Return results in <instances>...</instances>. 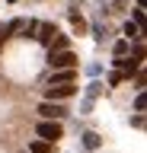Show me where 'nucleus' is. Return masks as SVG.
<instances>
[{
    "mask_svg": "<svg viewBox=\"0 0 147 153\" xmlns=\"http://www.w3.org/2000/svg\"><path fill=\"white\" fill-rule=\"evenodd\" d=\"M35 134H39L42 140H48V143H58L61 137H64V124L54 121V118H42V121L35 124Z\"/></svg>",
    "mask_w": 147,
    "mask_h": 153,
    "instance_id": "nucleus-1",
    "label": "nucleus"
},
{
    "mask_svg": "<svg viewBox=\"0 0 147 153\" xmlns=\"http://www.w3.org/2000/svg\"><path fill=\"white\" fill-rule=\"evenodd\" d=\"M48 64H51V70H61V67H77L80 57H77V51L61 48V51H48Z\"/></svg>",
    "mask_w": 147,
    "mask_h": 153,
    "instance_id": "nucleus-2",
    "label": "nucleus"
},
{
    "mask_svg": "<svg viewBox=\"0 0 147 153\" xmlns=\"http://www.w3.org/2000/svg\"><path fill=\"white\" fill-rule=\"evenodd\" d=\"M141 64H144V61H141V57H134V54H112V67H115V70H122L128 80H131V74H134Z\"/></svg>",
    "mask_w": 147,
    "mask_h": 153,
    "instance_id": "nucleus-3",
    "label": "nucleus"
},
{
    "mask_svg": "<svg viewBox=\"0 0 147 153\" xmlns=\"http://www.w3.org/2000/svg\"><path fill=\"white\" fill-rule=\"evenodd\" d=\"M70 96H77V86L74 83H48L45 86V99H54V102H64Z\"/></svg>",
    "mask_w": 147,
    "mask_h": 153,
    "instance_id": "nucleus-4",
    "label": "nucleus"
},
{
    "mask_svg": "<svg viewBox=\"0 0 147 153\" xmlns=\"http://www.w3.org/2000/svg\"><path fill=\"white\" fill-rule=\"evenodd\" d=\"M39 115H42V118H54V121H64V118H67V108H64L61 102H54V99H45V102L39 105Z\"/></svg>",
    "mask_w": 147,
    "mask_h": 153,
    "instance_id": "nucleus-5",
    "label": "nucleus"
},
{
    "mask_svg": "<svg viewBox=\"0 0 147 153\" xmlns=\"http://www.w3.org/2000/svg\"><path fill=\"white\" fill-rule=\"evenodd\" d=\"M77 80V67H61V70H51L48 83H74Z\"/></svg>",
    "mask_w": 147,
    "mask_h": 153,
    "instance_id": "nucleus-6",
    "label": "nucleus"
},
{
    "mask_svg": "<svg viewBox=\"0 0 147 153\" xmlns=\"http://www.w3.org/2000/svg\"><path fill=\"white\" fill-rule=\"evenodd\" d=\"M67 19H70V26H74V32H77V35H83V32H87V19L77 13V7H74V3H70V10H67Z\"/></svg>",
    "mask_w": 147,
    "mask_h": 153,
    "instance_id": "nucleus-7",
    "label": "nucleus"
},
{
    "mask_svg": "<svg viewBox=\"0 0 147 153\" xmlns=\"http://www.w3.org/2000/svg\"><path fill=\"white\" fill-rule=\"evenodd\" d=\"M54 32H58V29H54V22H39V29H35V42H42V45H48Z\"/></svg>",
    "mask_w": 147,
    "mask_h": 153,
    "instance_id": "nucleus-8",
    "label": "nucleus"
},
{
    "mask_svg": "<svg viewBox=\"0 0 147 153\" xmlns=\"http://www.w3.org/2000/svg\"><path fill=\"white\" fill-rule=\"evenodd\" d=\"M61 48H70V35H64V32H54L48 42V51H61Z\"/></svg>",
    "mask_w": 147,
    "mask_h": 153,
    "instance_id": "nucleus-9",
    "label": "nucleus"
},
{
    "mask_svg": "<svg viewBox=\"0 0 147 153\" xmlns=\"http://www.w3.org/2000/svg\"><path fill=\"white\" fill-rule=\"evenodd\" d=\"M35 29H39V19H29V22L22 19V26L16 29V32H19V38H26V42H29V38H35Z\"/></svg>",
    "mask_w": 147,
    "mask_h": 153,
    "instance_id": "nucleus-10",
    "label": "nucleus"
},
{
    "mask_svg": "<svg viewBox=\"0 0 147 153\" xmlns=\"http://www.w3.org/2000/svg\"><path fill=\"white\" fill-rule=\"evenodd\" d=\"M29 153H54V143L35 137V140H29Z\"/></svg>",
    "mask_w": 147,
    "mask_h": 153,
    "instance_id": "nucleus-11",
    "label": "nucleus"
},
{
    "mask_svg": "<svg viewBox=\"0 0 147 153\" xmlns=\"http://www.w3.org/2000/svg\"><path fill=\"white\" fill-rule=\"evenodd\" d=\"M80 140H83V147H87V150H99L102 137H99L96 131H87V134H80Z\"/></svg>",
    "mask_w": 147,
    "mask_h": 153,
    "instance_id": "nucleus-12",
    "label": "nucleus"
},
{
    "mask_svg": "<svg viewBox=\"0 0 147 153\" xmlns=\"http://www.w3.org/2000/svg\"><path fill=\"white\" fill-rule=\"evenodd\" d=\"M122 35L134 42V38H144V29L137 26V22H131V19H128V22H125V29H122Z\"/></svg>",
    "mask_w": 147,
    "mask_h": 153,
    "instance_id": "nucleus-13",
    "label": "nucleus"
},
{
    "mask_svg": "<svg viewBox=\"0 0 147 153\" xmlns=\"http://www.w3.org/2000/svg\"><path fill=\"white\" fill-rule=\"evenodd\" d=\"M112 54H131V38H118L112 45Z\"/></svg>",
    "mask_w": 147,
    "mask_h": 153,
    "instance_id": "nucleus-14",
    "label": "nucleus"
},
{
    "mask_svg": "<svg viewBox=\"0 0 147 153\" xmlns=\"http://www.w3.org/2000/svg\"><path fill=\"white\" fill-rule=\"evenodd\" d=\"M93 38H96V45H102V42H106V26H102V19H96V22H93Z\"/></svg>",
    "mask_w": 147,
    "mask_h": 153,
    "instance_id": "nucleus-15",
    "label": "nucleus"
},
{
    "mask_svg": "<svg viewBox=\"0 0 147 153\" xmlns=\"http://www.w3.org/2000/svg\"><path fill=\"white\" fill-rule=\"evenodd\" d=\"M102 89H106V83H99V80H90V83H87V96H90V99L102 96Z\"/></svg>",
    "mask_w": 147,
    "mask_h": 153,
    "instance_id": "nucleus-16",
    "label": "nucleus"
},
{
    "mask_svg": "<svg viewBox=\"0 0 147 153\" xmlns=\"http://www.w3.org/2000/svg\"><path fill=\"white\" fill-rule=\"evenodd\" d=\"M131 22H137V26L144 29V3H137V7L131 10Z\"/></svg>",
    "mask_w": 147,
    "mask_h": 153,
    "instance_id": "nucleus-17",
    "label": "nucleus"
},
{
    "mask_svg": "<svg viewBox=\"0 0 147 153\" xmlns=\"http://www.w3.org/2000/svg\"><path fill=\"white\" fill-rule=\"evenodd\" d=\"M144 105H147V99H144V89H137V99H134V112H144Z\"/></svg>",
    "mask_w": 147,
    "mask_h": 153,
    "instance_id": "nucleus-18",
    "label": "nucleus"
},
{
    "mask_svg": "<svg viewBox=\"0 0 147 153\" xmlns=\"http://www.w3.org/2000/svg\"><path fill=\"white\" fill-rule=\"evenodd\" d=\"M125 80H128V76L122 74V70H115V74L109 76V86H118V83H125Z\"/></svg>",
    "mask_w": 147,
    "mask_h": 153,
    "instance_id": "nucleus-19",
    "label": "nucleus"
},
{
    "mask_svg": "<svg viewBox=\"0 0 147 153\" xmlns=\"http://www.w3.org/2000/svg\"><path fill=\"white\" fill-rule=\"evenodd\" d=\"M131 124H134V128H144V115H141V112L131 115Z\"/></svg>",
    "mask_w": 147,
    "mask_h": 153,
    "instance_id": "nucleus-20",
    "label": "nucleus"
},
{
    "mask_svg": "<svg viewBox=\"0 0 147 153\" xmlns=\"http://www.w3.org/2000/svg\"><path fill=\"white\" fill-rule=\"evenodd\" d=\"M90 108H93V99H90V96H87V99H83V102H80V112L87 115V112H90Z\"/></svg>",
    "mask_w": 147,
    "mask_h": 153,
    "instance_id": "nucleus-21",
    "label": "nucleus"
},
{
    "mask_svg": "<svg viewBox=\"0 0 147 153\" xmlns=\"http://www.w3.org/2000/svg\"><path fill=\"white\" fill-rule=\"evenodd\" d=\"M125 7H128V0H115V3H112V13H122Z\"/></svg>",
    "mask_w": 147,
    "mask_h": 153,
    "instance_id": "nucleus-22",
    "label": "nucleus"
},
{
    "mask_svg": "<svg viewBox=\"0 0 147 153\" xmlns=\"http://www.w3.org/2000/svg\"><path fill=\"white\" fill-rule=\"evenodd\" d=\"M10 3H16V0H10Z\"/></svg>",
    "mask_w": 147,
    "mask_h": 153,
    "instance_id": "nucleus-23",
    "label": "nucleus"
}]
</instances>
